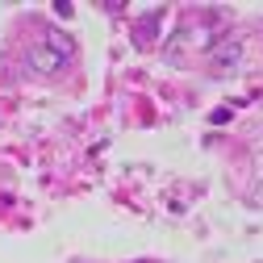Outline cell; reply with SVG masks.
Returning a JSON list of instances; mask_svg holds the SVG:
<instances>
[{
  "mask_svg": "<svg viewBox=\"0 0 263 263\" xmlns=\"http://www.w3.org/2000/svg\"><path fill=\"white\" fill-rule=\"evenodd\" d=\"M25 67L34 71V76H54V71H63V67H67V63H63L54 50H46V46H34V50L25 54Z\"/></svg>",
  "mask_w": 263,
  "mask_h": 263,
  "instance_id": "obj_1",
  "label": "cell"
},
{
  "mask_svg": "<svg viewBox=\"0 0 263 263\" xmlns=\"http://www.w3.org/2000/svg\"><path fill=\"white\" fill-rule=\"evenodd\" d=\"M46 50H54L63 63H71V59H76V42L63 34V29H46Z\"/></svg>",
  "mask_w": 263,
  "mask_h": 263,
  "instance_id": "obj_2",
  "label": "cell"
},
{
  "mask_svg": "<svg viewBox=\"0 0 263 263\" xmlns=\"http://www.w3.org/2000/svg\"><path fill=\"white\" fill-rule=\"evenodd\" d=\"M238 54H242V46L230 38V42H221V46H213V59H217V67H234L238 63Z\"/></svg>",
  "mask_w": 263,
  "mask_h": 263,
  "instance_id": "obj_3",
  "label": "cell"
}]
</instances>
